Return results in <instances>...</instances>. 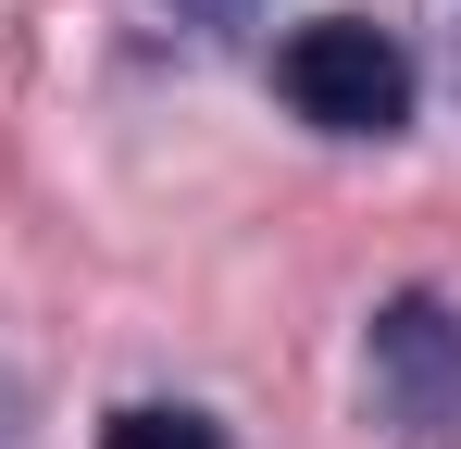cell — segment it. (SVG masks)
Here are the masks:
<instances>
[{"mask_svg":"<svg viewBox=\"0 0 461 449\" xmlns=\"http://www.w3.org/2000/svg\"><path fill=\"white\" fill-rule=\"evenodd\" d=\"M187 13H212V25H237V13H249V0H187Z\"/></svg>","mask_w":461,"mask_h":449,"instance_id":"277c9868","label":"cell"},{"mask_svg":"<svg viewBox=\"0 0 461 449\" xmlns=\"http://www.w3.org/2000/svg\"><path fill=\"white\" fill-rule=\"evenodd\" d=\"M362 387H375V425L399 449H449L461 437V312L449 299H386L375 337H362Z\"/></svg>","mask_w":461,"mask_h":449,"instance_id":"7a4b0ae2","label":"cell"},{"mask_svg":"<svg viewBox=\"0 0 461 449\" xmlns=\"http://www.w3.org/2000/svg\"><path fill=\"white\" fill-rule=\"evenodd\" d=\"M275 87L300 100V125H324V138H399L411 125V50L386 25H362V13L300 25L275 50Z\"/></svg>","mask_w":461,"mask_h":449,"instance_id":"6da1fadb","label":"cell"},{"mask_svg":"<svg viewBox=\"0 0 461 449\" xmlns=\"http://www.w3.org/2000/svg\"><path fill=\"white\" fill-rule=\"evenodd\" d=\"M100 449H225V437H212L200 412H113V425H100Z\"/></svg>","mask_w":461,"mask_h":449,"instance_id":"3957f363","label":"cell"}]
</instances>
